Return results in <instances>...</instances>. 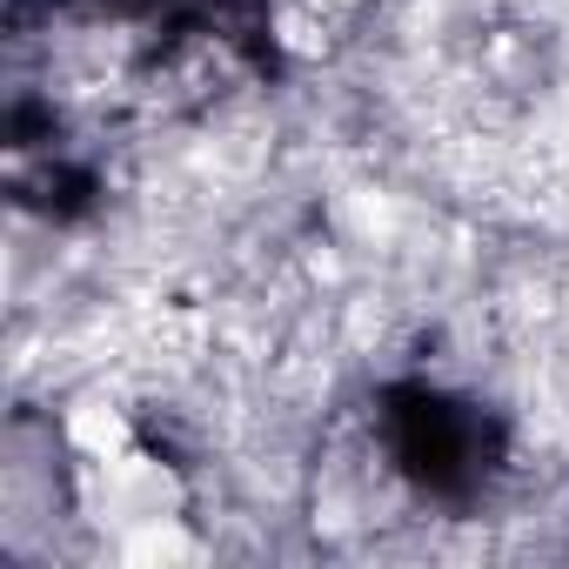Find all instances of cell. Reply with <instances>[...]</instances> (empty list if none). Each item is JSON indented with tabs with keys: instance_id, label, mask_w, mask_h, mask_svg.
I'll return each instance as SVG.
<instances>
[{
	"instance_id": "1",
	"label": "cell",
	"mask_w": 569,
	"mask_h": 569,
	"mask_svg": "<svg viewBox=\"0 0 569 569\" xmlns=\"http://www.w3.org/2000/svg\"><path fill=\"white\" fill-rule=\"evenodd\" d=\"M322 8H349V0H322Z\"/></svg>"
}]
</instances>
